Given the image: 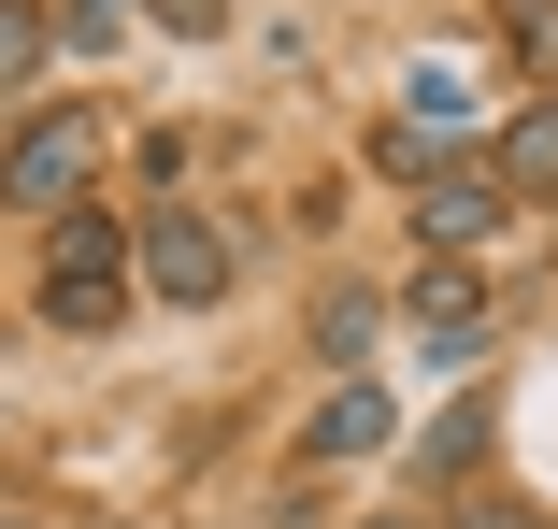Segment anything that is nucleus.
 <instances>
[{
	"mask_svg": "<svg viewBox=\"0 0 558 529\" xmlns=\"http://www.w3.org/2000/svg\"><path fill=\"white\" fill-rule=\"evenodd\" d=\"M29 315L58 344H116L130 315H144V286H130V216L116 200H72L58 230H29Z\"/></svg>",
	"mask_w": 558,
	"mask_h": 529,
	"instance_id": "1",
	"label": "nucleus"
},
{
	"mask_svg": "<svg viewBox=\"0 0 558 529\" xmlns=\"http://www.w3.org/2000/svg\"><path fill=\"white\" fill-rule=\"evenodd\" d=\"M100 172H116L100 100H29V115L0 130V216H15V230H58L72 200H100Z\"/></svg>",
	"mask_w": 558,
	"mask_h": 529,
	"instance_id": "2",
	"label": "nucleus"
},
{
	"mask_svg": "<svg viewBox=\"0 0 558 529\" xmlns=\"http://www.w3.org/2000/svg\"><path fill=\"white\" fill-rule=\"evenodd\" d=\"M130 286H144L158 315H230V286H244L230 216H215V200H158V216H130Z\"/></svg>",
	"mask_w": 558,
	"mask_h": 529,
	"instance_id": "3",
	"label": "nucleus"
},
{
	"mask_svg": "<svg viewBox=\"0 0 558 529\" xmlns=\"http://www.w3.org/2000/svg\"><path fill=\"white\" fill-rule=\"evenodd\" d=\"M401 230H415V258H501L515 244V186L487 172V144H444L401 186Z\"/></svg>",
	"mask_w": 558,
	"mask_h": 529,
	"instance_id": "4",
	"label": "nucleus"
},
{
	"mask_svg": "<svg viewBox=\"0 0 558 529\" xmlns=\"http://www.w3.org/2000/svg\"><path fill=\"white\" fill-rule=\"evenodd\" d=\"M387 315L415 330L429 372H473V358L501 344V286H487V258H415V272L387 286Z\"/></svg>",
	"mask_w": 558,
	"mask_h": 529,
	"instance_id": "5",
	"label": "nucleus"
},
{
	"mask_svg": "<svg viewBox=\"0 0 558 529\" xmlns=\"http://www.w3.org/2000/svg\"><path fill=\"white\" fill-rule=\"evenodd\" d=\"M401 458V401H387V372H329L315 401H301V430H287V472L301 487H329V472H387Z\"/></svg>",
	"mask_w": 558,
	"mask_h": 529,
	"instance_id": "6",
	"label": "nucleus"
},
{
	"mask_svg": "<svg viewBox=\"0 0 558 529\" xmlns=\"http://www.w3.org/2000/svg\"><path fill=\"white\" fill-rule=\"evenodd\" d=\"M487 458H501V401H444L429 430H401V487H415V515H444L459 487H487Z\"/></svg>",
	"mask_w": 558,
	"mask_h": 529,
	"instance_id": "7",
	"label": "nucleus"
},
{
	"mask_svg": "<svg viewBox=\"0 0 558 529\" xmlns=\"http://www.w3.org/2000/svg\"><path fill=\"white\" fill-rule=\"evenodd\" d=\"M387 330H401V315H387V286L329 272V286H315V315H301V358H315V386H329V372H373V358H387Z\"/></svg>",
	"mask_w": 558,
	"mask_h": 529,
	"instance_id": "8",
	"label": "nucleus"
},
{
	"mask_svg": "<svg viewBox=\"0 0 558 529\" xmlns=\"http://www.w3.org/2000/svg\"><path fill=\"white\" fill-rule=\"evenodd\" d=\"M487 172L515 186V216H558V86H530L515 115L487 130Z\"/></svg>",
	"mask_w": 558,
	"mask_h": 529,
	"instance_id": "9",
	"label": "nucleus"
},
{
	"mask_svg": "<svg viewBox=\"0 0 558 529\" xmlns=\"http://www.w3.org/2000/svg\"><path fill=\"white\" fill-rule=\"evenodd\" d=\"M487 44H501V72L558 86V0H487Z\"/></svg>",
	"mask_w": 558,
	"mask_h": 529,
	"instance_id": "10",
	"label": "nucleus"
},
{
	"mask_svg": "<svg viewBox=\"0 0 558 529\" xmlns=\"http://www.w3.org/2000/svg\"><path fill=\"white\" fill-rule=\"evenodd\" d=\"M58 72V15H44V0H0V100H29Z\"/></svg>",
	"mask_w": 558,
	"mask_h": 529,
	"instance_id": "11",
	"label": "nucleus"
},
{
	"mask_svg": "<svg viewBox=\"0 0 558 529\" xmlns=\"http://www.w3.org/2000/svg\"><path fill=\"white\" fill-rule=\"evenodd\" d=\"M144 15H130V0H58V72H86V58H116Z\"/></svg>",
	"mask_w": 558,
	"mask_h": 529,
	"instance_id": "12",
	"label": "nucleus"
},
{
	"mask_svg": "<svg viewBox=\"0 0 558 529\" xmlns=\"http://www.w3.org/2000/svg\"><path fill=\"white\" fill-rule=\"evenodd\" d=\"M130 172L158 200H201V130H130Z\"/></svg>",
	"mask_w": 558,
	"mask_h": 529,
	"instance_id": "13",
	"label": "nucleus"
},
{
	"mask_svg": "<svg viewBox=\"0 0 558 529\" xmlns=\"http://www.w3.org/2000/svg\"><path fill=\"white\" fill-rule=\"evenodd\" d=\"M130 15H144L158 44H230V15H244V0H130Z\"/></svg>",
	"mask_w": 558,
	"mask_h": 529,
	"instance_id": "14",
	"label": "nucleus"
},
{
	"mask_svg": "<svg viewBox=\"0 0 558 529\" xmlns=\"http://www.w3.org/2000/svg\"><path fill=\"white\" fill-rule=\"evenodd\" d=\"M359 529H444V515H359Z\"/></svg>",
	"mask_w": 558,
	"mask_h": 529,
	"instance_id": "15",
	"label": "nucleus"
},
{
	"mask_svg": "<svg viewBox=\"0 0 558 529\" xmlns=\"http://www.w3.org/2000/svg\"><path fill=\"white\" fill-rule=\"evenodd\" d=\"M0 529H44V515H15V501H0Z\"/></svg>",
	"mask_w": 558,
	"mask_h": 529,
	"instance_id": "16",
	"label": "nucleus"
}]
</instances>
